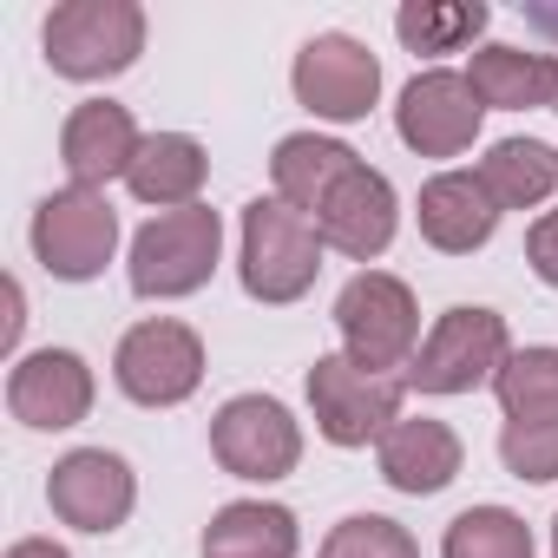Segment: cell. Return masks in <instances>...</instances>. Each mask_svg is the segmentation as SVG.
Returning a JSON list of instances; mask_svg holds the SVG:
<instances>
[{
    "mask_svg": "<svg viewBox=\"0 0 558 558\" xmlns=\"http://www.w3.org/2000/svg\"><path fill=\"white\" fill-rule=\"evenodd\" d=\"M34 256L47 276H60V283H93V276L112 263L119 250V210L106 191H47L40 210H34Z\"/></svg>",
    "mask_w": 558,
    "mask_h": 558,
    "instance_id": "cell-8",
    "label": "cell"
},
{
    "mask_svg": "<svg viewBox=\"0 0 558 558\" xmlns=\"http://www.w3.org/2000/svg\"><path fill=\"white\" fill-rule=\"evenodd\" d=\"M362 165V151H349L342 138H323V132H290V138H276L269 151V178H276V197L296 204L303 217L323 210V197Z\"/></svg>",
    "mask_w": 558,
    "mask_h": 558,
    "instance_id": "cell-21",
    "label": "cell"
},
{
    "mask_svg": "<svg viewBox=\"0 0 558 558\" xmlns=\"http://www.w3.org/2000/svg\"><path fill=\"white\" fill-rule=\"evenodd\" d=\"M336 329H342V355L368 375H388L414 362L421 349V310H414V290L388 269H362L342 283L336 296Z\"/></svg>",
    "mask_w": 558,
    "mask_h": 558,
    "instance_id": "cell-5",
    "label": "cell"
},
{
    "mask_svg": "<svg viewBox=\"0 0 558 558\" xmlns=\"http://www.w3.org/2000/svg\"><path fill=\"white\" fill-rule=\"evenodd\" d=\"M551 558H558V519H551Z\"/></svg>",
    "mask_w": 558,
    "mask_h": 558,
    "instance_id": "cell-31",
    "label": "cell"
},
{
    "mask_svg": "<svg viewBox=\"0 0 558 558\" xmlns=\"http://www.w3.org/2000/svg\"><path fill=\"white\" fill-rule=\"evenodd\" d=\"M414 223H421V236H427L440 256H473V250L493 243L499 204H493V191L480 184V171H434V178L421 184Z\"/></svg>",
    "mask_w": 558,
    "mask_h": 558,
    "instance_id": "cell-17",
    "label": "cell"
},
{
    "mask_svg": "<svg viewBox=\"0 0 558 558\" xmlns=\"http://www.w3.org/2000/svg\"><path fill=\"white\" fill-rule=\"evenodd\" d=\"M40 47L60 80H119L145 53V8L138 0H60L40 27Z\"/></svg>",
    "mask_w": 558,
    "mask_h": 558,
    "instance_id": "cell-3",
    "label": "cell"
},
{
    "mask_svg": "<svg viewBox=\"0 0 558 558\" xmlns=\"http://www.w3.org/2000/svg\"><path fill=\"white\" fill-rule=\"evenodd\" d=\"M217 256H223V217L210 204H191V210H158L138 236H132V296L145 303H178V296H197L210 276H217Z\"/></svg>",
    "mask_w": 558,
    "mask_h": 558,
    "instance_id": "cell-2",
    "label": "cell"
},
{
    "mask_svg": "<svg viewBox=\"0 0 558 558\" xmlns=\"http://www.w3.org/2000/svg\"><path fill=\"white\" fill-rule=\"evenodd\" d=\"M310 414H316V434L329 447H381V434L401 421V388L395 375H368L355 368L349 355H316L310 368Z\"/></svg>",
    "mask_w": 558,
    "mask_h": 558,
    "instance_id": "cell-9",
    "label": "cell"
},
{
    "mask_svg": "<svg viewBox=\"0 0 558 558\" xmlns=\"http://www.w3.org/2000/svg\"><path fill=\"white\" fill-rule=\"evenodd\" d=\"M375 466H381V480H388L395 493L434 499V493H447V486L460 480L466 447H460V434H453L447 421H434V414H401V421L381 434Z\"/></svg>",
    "mask_w": 558,
    "mask_h": 558,
    "instance_id": "cell-16",
    "label": "cell"
},
{
    "mask_svg": "<svg viewBox=\"0 0 558 558\" xmlns=\"http://www.w3.org/2000/svg\"><path fill=\"white\" fill-rule=\"evenodd\" d=\"M480 184L499 210H538L558 191V151L545 138H499L480 158Z\"/></svg>",
    "mask_w": 558,
    "mask_h": 558,
    "instance_id": "cell-22",
    "label": "cell"
},
{
    "mask_svg": "<svg viewBox=\"0 0 558 558\" xmlns=\"http://www.w3.org/2000/svg\"><path fill=\"white\" fill-rule=\"evenodd\" d=\"M525 263H532V276H538L545 290H558V210L532 217V230H525Z\"/></svg>",
    "mask_w": 558,
    "mask_h": 558,
    "instance_id": "cell-28",
    "label": "cell"
},
{
    "mask_svg": "<svg viewBox=\"0 0 558 558\" xmlns=\"http://www.w3.org/2000/svg\"><path fill=\"white\" fill-rule=\"evenodd\" d=\"M499 460L512 480H558V427H499Z\"/></svg>",
    "mask_w": 558,
    "mask_h": 558,
    "instance_id": "cell-27",
    "label": "cell"
},
{
    "mask_svg": "<svg viewBox=\"0 0 558 558\" xmlns=\"http://www.w3.org/2000/svg\"><path fill=\"white\" fill-rule=\"evenodd\" d=\"M316 558H421L414 532L388 512H349L342 525H329Z\"/></svg>",
    "mask_w": 558,
    "mask_h": 558,
    "instance_id": "cell-26",
    "label": "cell"
},
{
    "mask_svg": "<svg viewBox=\"0 0 558 558\" xmlns=\"http://www.w3.org/2000/svg\"><path fill=\"white\" fill-rule=\"evenodd\" d=\"M493 395L506 427H558V349H512Z\"/></svg>",
    "mask_w": 558,
    "mask_h": 558,
    "instance_id": "cell-23",
    "label": "cell"
},
{
    "mask_svg": "<svg viewBox=\"0 0 558 558\" xmlns=\"http://www.w3.org/2000/svg\"><path fill=\"white\" fill-rule=\"evenodd\" d=\"M204 558H296L303 551V525L290 506L276 499H230L210 512L204 525Z\"/></svg>",
    "mask_w": 558,
    "mask_h": 558,
    "instance_id": "cell-19",
    "label": "cell"
},
{
    "mask_svg": "<svg viewBox=\"0 0 558 558\" xmlns=\"http://www.w3.org/2000/svg\"><path fill=\"white\" fill-rule=\"evenodd\" d=\"M323 230L316 217H303L296 204L283 197H250L243 204V223H236V276H243V296L250 303H269V310H283V303H303L316 290V276H323Z\"/></svg>",
    "mask_w": 558,
    "mask_h": 558,
    "instance_id": "cell-1",
    "label": "cell"
},
{
    "mask_svg": "<svg viewBox=\"0 0 558 558\" xmlns=\"http://www.w3.org/2000/svg\"><path fill=\"white\" fill-rule=\"evenodd\" d=\"M47 506L60 525L73 532H119L138 506V480L119 453L106 447H73L66 460H53L47 473Z\"/></svg>",
    "mask_w": 558,
    "mask_h": 558,
    "instance_id": "cell-12",
    "label": "cell"
},
{
    "mask_svg": "<svg viewBox=\"0 0 558 558\" xmlns=\"http://www.w3.org/2000/svg\"><path fill=\"white\" fill-rule=\"evenodd\" d=\"M440 558H532V525L512 506H466L447 519Z\"/></svg>",
    "mask_w": 558,
    "mask_h": 558,
    "instance_id": "cell-25",
    "label": "cell"
},
{
    "mask_svg": "<svg viewBox=\"0 0 558 558\" xmlns=\"http://www.w3.org/2000/svg\"><path fill=\"white\" fill-rule=\"evenodd\" d=\"M525 27H538V34L558 40V8H545V0H525Z\"/></svg>",
    "mask_w": 558,
    "mask_h": 558,
    "instance_id": "cell-30",
    "label": "cell"
},
{
    "mask_svg": "<svg viewBox=\"0 0 558 558\" xmlns=\"http://www.w3.org/2000/svg\"><path fill=\"white\" fill-rule=\"evenodd\" d=\"M112 381L138 408H178L204 381V336L191 323H178V316L132 323L119 336V349H112Z\"/></svg>",
    "mask_w": 558,
    "mask_h": 558,
    "instance_id": "cell-6",
    "label": "cell"
},
{
    "mask_svg": "<svg viewBox=\"0 0 558 558\" xmlns=\"http://www.w3.org/2000/svg\"><path fill=\"white\" fill-rule=\"evenodd\" d=\"M466 86L480 93L486 112H551L558 60H551V53L506 47V40H486V47L466 60Z\"/></svg>",
    "mask_w": 558,
    "mask_h": 558,
    "instance_id": "cell-18",
    "label": "cell"
},
{
    "mask_svg": "<svg viewBox=\"0 0 558 558\" xmlns=\"http://www.w3.org/2000/svg\"><path fill=\"white\" fill-rule=\"evenodd\" d=\"M8 558H73L66 545H53V538H14L8 545Z\"/></svg>",
    "mask_w": 558,
    "mask_h": 558,
    "instance_id": "cell-29",
    "label": "cell"
},
{
    "mask_svg": "<svg viewBox=\"0 0 558 558\" xmlns=\"http://www.w3.org/2000/svg\"><path fill=\"white\" fill-rule=\"evenodd\" d=\"M290 86H296L303 112H316L329 125H355L381 99V60L355 34H316V40H303V53L290 66Z\"/></svg>",
    "mask_w": 558,
    "mask_h": 558,
    "instance_id": "cell-10",
    "label": "cell"
},
{
    "mask_svg": "<svg viewBox=\"0 0 558 558\" xmlns=\"http://www.w3.org/2000/svg\"><path fill=\"white\" fill-rule=\"evenodd\" d=\"M93 368L86 355L73 349H34L8 368V414L21 427H40V434H60V427H80L93 414Z\"/></svg>",
    "mask_w": 558,
    "mask_h": 558,
    "instance_id": "cell-14",
    "label": "cell"
},
{
    "mask_svg": "<svg viewBox=\"0 0 558 558\" xmlns=\"http://www.w3.org/2000/svg\"><path fill=\"white\" fill-rule=\"evenodd\" d=\"M210 460L230 480H290L303 460V421L276 395H236L210 414Z\"/></svg>",
    "mask_w": 558,
    "mask_h": 558,
    "instance_id": "cell-7",
    "label": "cell"
},
{
    "mask_svg": "<svg viewBox=\"0 0 558 558\" xmlns=\"http://www.w3.org/2000/svg\"><path fill=\"white\" fill-rule=\"evenodd\" d=\"M316 230H323V243H329L336 256H349V263L388 256V243H395V230H401V197H395L388 171H375V165L362 158V165L323 197Z\"/></svg>",
    "mask_w": 558,
    "mask_h": 558,
    "instance_id": "cell-13",
    "label": "cell"
},
{
    "mask_svg": "<svg viewBox=\"0 0 558 558\" xmlns=\"http://www.w3.org/2000/svg\"><path fill=\"white\" fill-rule=\"evenodd\" d=\"M506 355H512L506 316L486 303H453L447 316H434V329L421 336L401 381L414 395H473L506 368Z\"/></svg>",
    "mask_w": 558,
    "mask_h": 558,
    "instance_id": "cell-4",
    "label": "cell"
},
{
    "mask_svg": "<svg viewBox=\"0 0 558 558\" xmlns=\"http://www.w3.org/2000/svg\"><path fill=\"white\" fill-rule=\"evenodd\" d=\"M493 8L486 0H408L395 14V34L408 53H460L486 34Z\"/></svg>",
    "mask_w": 558,
    "mask_h": 558,
    "instance_id": "cell-24",
    "label": "cell"
},
{
    "mask_svg": "<svg viewBox=\"0 0 558 558\" xmlns=\"http://www.w3.org/2000/svg\"><path fill=\"white\" fill-rule=\"evenodd\" d=\"M480 93L466 86V73L453 66H427L401 86V106H395V132L414 158H460L473 138H480Z\"/></svg>",
    "mask_w": 558,
    "mask_h": 558,
    "instance_id": "cell-11",
    "label": "cell"
},
{
    "mask_svg": "<svg viewBox=\"0 0 558 558\" xmlns=\"http://www.w3.org/2000/svg\"><path fill=\"white\" fill-rule=\"evenodd\" d=\"M138 145H145V132L132 125V112L119 99H80L60 125V165L80 191H106L112 178H125Z\"/></svg>",
    "mask_w": 558,
    "mask_h": 558,
    "instance_id": "cell-15",
    "label": "cell"
},
{
    "mask_svg": "<svg viewBox=\"0 0 558 558\" xmlns=\"http://www.w3.org/2000/svg\"><path fill=\"white\" fill-rule=\"evenodd\" d=\"M551 112H558V86H551Z\"/></svg>",
    "mask_w": 558,
    "mask_h": 558,
    "instance_id": "cell-32",
    "label": "cell"
},
{
    "mask_svg": "<svg viewBox=\"0 0 558 558\" xmlns=\"http://www.w3.org/2000/svg\"><path fill=\"white\" fill-rule=\"evenodd\" d=\"M204 178H210V151L191 132H151L125 171V191L138 204H158V210H191Z\"/></svg>",
    "mask_w": 558,
    "mask_h": 558,
    "instance_id": "cell-20",
    "label": "cell"
}]
</instances>
